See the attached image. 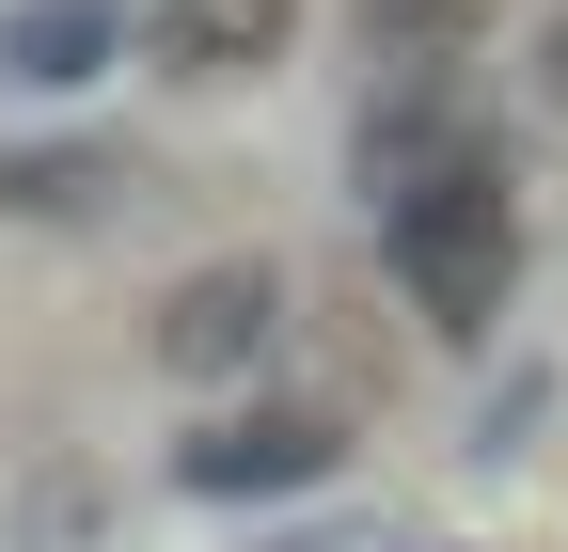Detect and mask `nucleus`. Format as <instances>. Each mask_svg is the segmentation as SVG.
<instances>
[{
    "mask_svg": "<svg viewBox=\"0 0 568 552\" xmlns=\"http://www.w3.org/2000/svg\"><path fill=\"white\" fill-rule=\"evenodd\" d=\"M443 159H458V111H443V63H410V95H395V111L364 126V190L395 205L410 174H443Z\"/></svg>",
    "mask_w": 568,
    "mask_h": 552,
    "instance_id": "6",
    "label": "nucleus"
},
{
    "mask_svg": "<svg viewBox=\"0 0 568 552\" xmlns=\"http://www.w3.org/2000/svg\"><path fill=\"white\" fill-rule=\"evenodd\" d=\"M379 253H395V300L443 331V348H474V331L521 300V190L458 143L443 174H410V190L379 205Z\"/></svg>",
    "mask_w": 568,
    "mask_h": 552,
    "instance_id": "1",
    "label": "nucleus"
},
{
    "mask_svg": "<svg viewBox=\"0 0 568 552\" xmlns=\"http://www.w3.org/2000/svg\"><path fill=\"white\" fill-rule=\"evenodd\" d=\"M347 458V427L332 410H222V427H190L174 442V473L205 505H268V490H316V473Z\"/></svg>",
    "mask_w": 568,
    "mask_h": 552,
    "instance_id": "3",
    "label": "nucleus"
},
{
    "mask_svg": "<svg viewBox=\"0 0 568 552\" xmlns=\"http://www.w3.org/2000/svg\"><path fill=\"white\" fill-rule=\"evenodd\" d=\"M364 32H379L395 63H458V48L489 32V0H364Z\"/></svg>",
    "mask_w": 568,
    "mask_h": 552,
    "instance_id": "7",
    "label": "nucleus"
},
{
    "mask_svg": "<svg viewBox=\"0 0 568 552\" xmlns=\"http://www.w3.org/2000/svg\"><path fill=\"white\" fill-rule=\"evenodd\" d=\"M268 331H284V268L268 253H222V268H190V285L159 300V379H237V364H268Z\"/></svg>",
    "mask_w": 568,
    "mask_h": 552,
    "instance_id": "2",
    "label": "nucleus"
},
{
    "mask_svg": "<svg viewBox=\"0 0 568 552\" xmlns=\"http://www.w3.org/2000/svg\"><path fill=\"white\" fill-rule=\"evenodd\" d=\"M111 48H126V17H111V0H17V17H0V80L63 95V80H95Z\"/></svg>",
    "mask_w": 568,
    "mask_h": 552,
    "instance_id": "5",
    "label": "nucleus"
},
{
    "mask_svg": "<svg viewBox=\"0 0 568 552\" xmlns=\"http://www.w3.org/2000/svg\"><path fill=\"white\" fill-rule=\"evenodd\" d=\"M159 63L174 80H268L284 48H301V0H159Z\"/></svg>",
    "mask_w": 568,
    "mask_h": 552,
    "instance_id": "4",
    "label": "nucleus"
},
{
    "mask_svg": "<svg viewBox=\"0 0 568 552\" xmlns=\"http://www.w3.org/2000/svg\"><path fill=\"white\" fill-rule=\"evenodd\" d=\"M111 190H126V159H0V205H32V222H80Z\"/></svg>",
    "mask_w": 568,
    "mask_h": 552,
    "instance_id": "8",
    "label": "nucleus"
}]
</instances>
